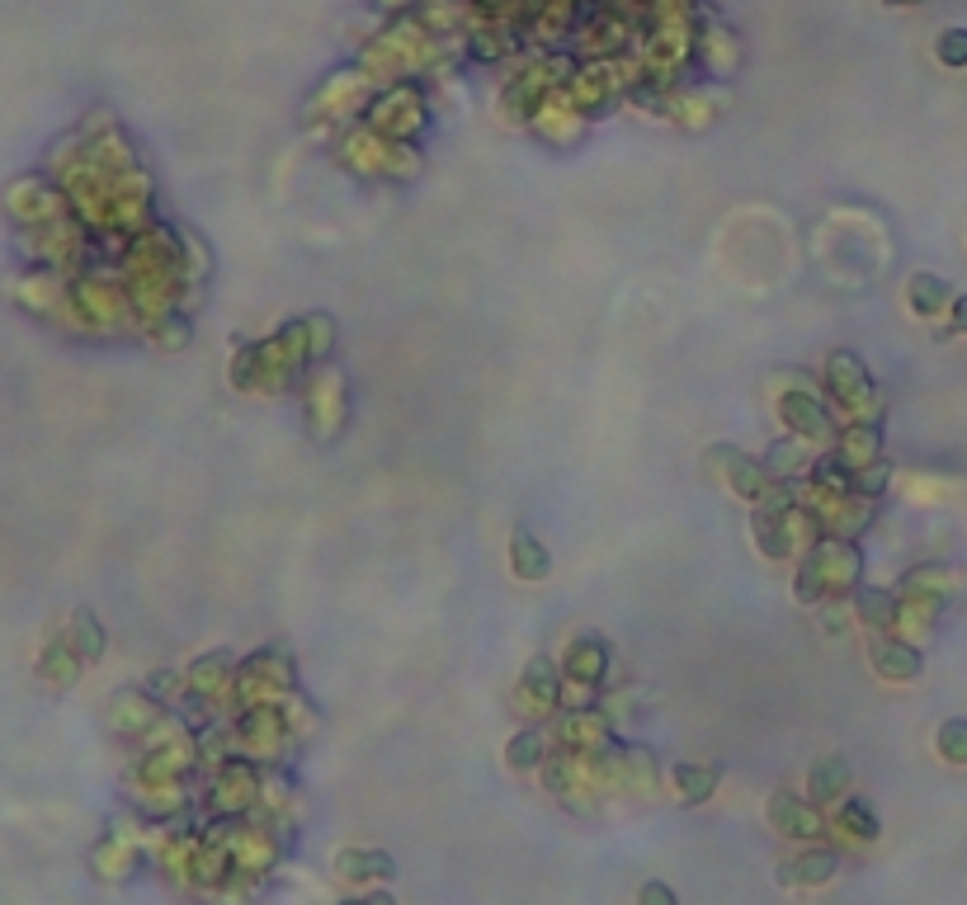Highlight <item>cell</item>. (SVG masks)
<instances>
[{"instance_id":"obj_10","label":"cell","mask_w":967,"mask_h":905,"mask_svg":"<svg viewBox=\"0 0 967 905\" xmlns=\"http://www.w3.org/2000/svg\"><path fill=\"white\" fill-rule=\"evenodd\" d=\"M934 745H939V755L949 759V764H967V722L963 717H953V722L939 726Z\"/></svg>"},{"instance_id":"obj_16","label":"cell","mask_w":967,"mask_h":905,"mask_svg":"<svg viewBox=\"0 0 967 905\" xmlns=\"http://www.w3.org/2000/svg\"><path fill=\"white\" fill-rule=\"evenodd\" d=\"M345 905H392V896L378 891V896H354V901H345Z\"/></svg>"},{"instance_id":"obj_8","label":"cell","mask_w":967,"mask_h":905,"mask_svg":"<svg viewBox=\"0 0 967 905\" xmlns=\"http://www.w3.org/2000/svg\"><path fill=\"white\" fill-rule=\"evenodd\" d=\"M949 302H953V293H949V283L944 279H934V274H916V279H911V307H916L920 316L944 312Z\"/></svg>"},{"instance_id":"obj_9","label":"cell","mask_w":967,"mask_h":905,"mask_svg":"<svg viewBox=\"0 0 967 905\" xmlns=\"http://www.w3.org/2000/svg\"><path fill=\"white\" fill-rule=\"evenodd\" d=\"M835 825H840V830H845L850 840H864V844H868V840H878V816H873V811H868L864 802H859V797H850V802L840 807Z\"/></svg>"},{"instance_id":"obj_5","label":"cell","mask_w":967,"mask_h":905,"mask_svg":"<svg viewBox=\"0 0 967 905\" xmlns=\"http://www.w3.org/2000/svg\"><path fill=\"white\" fill-rule=\"evenodd\" d=\"M717 778H722V769H717V764H680V769L670 774V783H675V792H680V802L699 807V802H708V797H713Z\"/></svg>"},{"instance_id":"obj_3","label":"cell","mask_w":967,"mask_h":905,"mask_svg":"<svg viewBox=\"0 0 967 905\" xmlns=\"http://www.w3.org/2000/svg\"><path fill=\"white\" fill-rule=\"evenodd\" d=\"M335 873L345 882H368V877H397V863L383 849H345L335 858Z\"/></svg>"},{"instance_id":"obj_15","label":"cell","mask_w":967,"mask_h":905,"mask_svg":"<svg viewBox=\"0 0 967 905\" xmlns=\"http://www.w3.org/2000/svg\"><path fill=\"white\" fill-rule=\"evenodd\" d=\"M949 307H953V326H958V330H967V297H953Z\"/></svg>"},{"instance_id":"obj_7","label":"cell","mask_w":967,"mask_h":905,"mask_svg":"<svg viewBox=\"0 0 967 905\" xmlns=\"http://www.w3.org/2000/svg\"><path fill=\"white\" fill-rule=\"evenodd\" d=\"M510 561H515V571L524 580H543L548 576V552L538 547V538L534 533H515V543H510Z\"/></svg>"},{"instance_id":"obj_13","label":"cell","mask_w":967,"mask_h":905,"mask_svg":"<svg viewBox=\"0 0 967 905\" xmlns=\"http://www.w3.org/2000/svg\"><path fill=\"white\" fill-rule=\"evenodd\" d=\"M859 613H868V618L887 623V618H892V599H887L883 590H864V594H859Z\"/></svg>"},{"instance_id":"obj_14","label":"cell","mask_w":967,"mask_h":905,"mask_svg":"<svg viewBox=\"0 0 967 905\" xmlns=\"http://www.w3.org/2000/svg\"><path fill=\"white\" fill-rule=\"evenodd\" d=\"M637 905H680V896H675L666 882H642V891H637Z\"/></svg>"},{"instance_id":"obj_11","label":"cell","mask_w":967,"mask_h":905,"mask_svg":"<svg viewBox=\"0 0 967 905\" xmlns=\"http://www.w3.org/2000/svg\"><path fill=\"white\" fill-rule=\"evenodd\" d=\"M505 759H510V769H538V764H543V736H538V731L515 736L510 750H505Z\"/></svg>"},{"instance_id":"obj_2","label":"cell","mask_w":967,"mask_h":905,"mask_svg":"<svg viewBox=\"0 0 967 905\" xmlns=\"http://www.w3.org/2000/svg\"><path fill=\"white\" fill-rule=\"evenodd\" d=\"M835 868H840V858L831 854V849H807L802 858H793L784 873H779V882L784 887H821V882H831Z\"/></svg>"},{"instance_id":"obj_6","label":"cell","mask_w":967,"mask_h":905,"mask_svg":"<svg viewBox=\"0 0 967 905\" xmlns=\"http://www.w3.org/2000/svg\"><path fill=\"white\" fill-rule=\"evenodd\" d=\"M873 665H878L883 679L906 684V679L920 675V651H911V646H901V642H878L873 646Z\"/></svg>"},{"instance_id":"obj_4","label":"cell","mask_w":967,"mask_h":905,"mask_svg":"<svg viewBox=\"0 0 967 905\" xmlns=\"http://www.w3.org/2000/svg\"><path fill=\"white\" fill-rule=\"evenodd\" d=\"M845 788H850V759H845V755H826V759L812 764V774H807V792H812V802H835Z\"/></svg>"},{"instance_id":"obj_1","label":"cell","mask_w":967,"mask_h":905,"mask_svg":"<svg viewBox=\"0 0 967 905\" xmlns=\"http://www.w3.org/2000/svg\"><path fill=\"white\" fill-rule=\"evenodd\" d=\"M769 825L779 830V835H793V840H817L821 835V816L812 802H798V797H769Z\"/></svg>"},{"instance_id":"obj_12","label":"cell","mask_w":967,"mask_h":905,"mask_svg":"<svg viewBox=\"0 0 967 905\" xmlns=\"http://www.w3.org/2000/svg\"><path fill=\"white\" fill-rule=\"evenodd\" d=\"M939 62H944V66H967V29H944V33H939Z\"/></svg>"}]
</instances>
